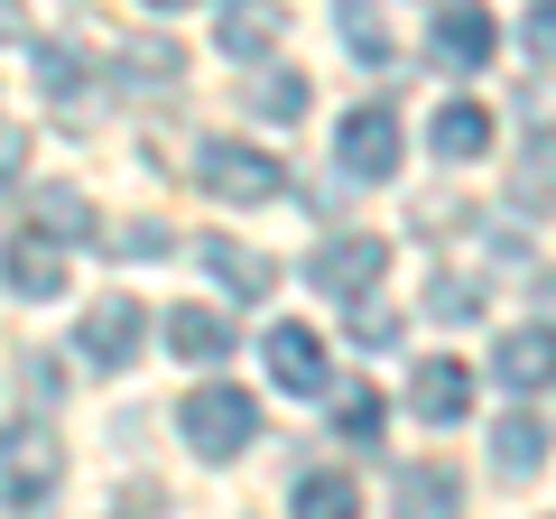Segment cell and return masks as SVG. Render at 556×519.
<instances>
[{"label": "cell", "instance_id": "1", "mask_svg": "<svg viewBox=\"0 0 556 519\" xmlns=\"http://www.w3.org/2000/svg\"><path fill=\"white\" fill-rule=\"evenodd\" d=\"M177 427H186V445L195 455H241V445L260 436V408H251V390H232V380H204V390H186V408H177Z\"/></svg>", "mask_w": 556, "mask_h": 519}, {"label": "cell", "instance_id": "2", "mask_svg": "<svg viewBox=\"0 0 556 519\" xmlns=\"http://www.w3.org/2000/svg\"><path fill=\"white\" fill-rule=\"evenodd\" d=\"M195 177L214 186L223 204H269L278 186H288V177H278V159H269V149H251V140H204L195 149Z\"/></svg>", "mask_w": 556, "mask_h": 519}, {"label": "cell", "instance_id": "3", "mask_svg": "<svg viewBox=\"0 0 556 519\" xmlns=\"http://www.w3.org/2000/svg\"><path fill=\"white\" fill-rule=\"evenodd\" d=\"M56 482H65V455H56V436H47V427L0 436V501H10V510H38Z\"/></svg>", "mask_w": 556, "mask_h": 519}, {"label": "cell", "instance_id": "4", "mask_svg": "<svg viewBox=\"0 0 556 519\" xmlns=\"http://www.w3.org/2000/svg\"><path fill=\"white\" fill-rule=\"evenodd\" d=\"M380 269H390V241H380V232H343V241L316 251V288H325V298H371Z\"/></svg>", "mask_w": 556, "mask_h": 519}, {"label": "cell", "instance_id": "5", "mask_svg": "<svg viewBox=\"0 0 556 519\" xmlns=\"http://www.w3.org/2000/svg\"><path fill=\"white\" fill-rule=\"evenodd\" d=\"M492 47H501V28H492V10H482V0H445V10H437V56L455 65V75H482V65H492Z\"/></svg>", "mask_w": 556, "mask_h": 519}, {"label": "cell", "instance_id": "6", "mask_svg": "<svg viewBox=\"0 0 556 519\" xmlns=\"http://www.w3.org/2000/svg\"><path fill=\"white\" fill-rule=\"evenodd\" d=\"M334 149H343V177H390L399 167V121L380 112V102H362V112L334 130Z\"/></svg>", "mask_w": 556, "mask_h": 519}, {"label": "cell", "instance_id": "7", "mask_svg": "<svg viewBox=\"0 0 556 519\" xmlns=\"http://www.w3.org/2000/svg\"><path fill=\"white\" fill-rule=\"evenodd\" d=\"M139 334H149V325H139V298H102L93 316H84V362H102V371H130V353H139Z\"/></svg>", "mask_w": 556, "mask_h": 519}, {"label": "cell", "instance_id": "8", "mask_svg": "<svg viewBox=\"0 0 556 519\" xmlns=\"http://www.w3.org/2000/svg\"><path fill=\"white\" fill-rule=\"evenodd\" d=\"M408 408L427 427H455L464 408H473V371H464L455 353H437V362H417V380H408Z\"/></svg>", "mask_w": 556, "mask_h": 519}, {"label": "cell", "instance_id": "9", "mask_svg": "<svg viewBox=\"0 0 556 519\" xmlns=\"http://www.w3.org/2000/svg\"><path fill=\"white\" fill-rule=\"evenodd\" d=\"M492 380H501V390H547V380H556V325H519V334H501Z\"/></svg>", "mask_w": 556, "mask_h": 519}, {"label": "cell", "instance_id": "10", "mask_svg": "<svg viewBox=\"0 0 556 519\" xmlns=\"http://www.w3.org/2000/svg\"><path fill=\"white\" fill-rule=\"evenodd\" d=\"M269 380L278 390H325V334L316 325H269Z\"/></svg>", "mask_w": 556, "mask_h": 519}, {"label": "cell", "instance_id": "11", "mask_svg": "<svg viewBox=\"0 0 556 519\" xmlns=\"http://www.w3.org/2000/svg\"><path fill=\"white\" fill-rule=\"evenodd\" d=\"M0 269H10V288H20V298H65V251H56L47 232H20Z\"/></svg>", "mask_w": 556, "mask_h": 519}, {"label": "cell", "instance_id": "12", "mask_svg": "<svg viewBox=\"0 0 556 519\" xmlns=\"http://www.w3.org/2000/svg\"><path fill=\"white\" fill-rule=\"evenodd\" d=\"M195 260H204V269H214V279L223 288H232V298H269V288H278V269H269V260H260V251H241V241H195Z\"/></svg>", "mask_w": 556, "mask_h": 519}, {"label": "cell", "instance_id": "13", "mask_svg": "<svg viewBox=\"0 0 556 519\" xmlns=\"http://www.w3.org/2000/svg\"><path fill=\"white\" fill-rule=\"evenodd\" d=\"M464 510V482L445 473V464H417V473H399V519H455Z\"/></svg>", "mask_w": 556, "mask_h": 519}, {"label": "cell", "instance_id": "14", "mask_svg": "<svg viewBox=\"0 0 556 519\" xmlns=\"http://www.w3.org/2000/svg\"><path fill=\"white\" fill-rule=\"evenodd\" d=\"M278 28H288V10H278V0H223V47H232V56L278 47Z\"/></svg>", "mask_w": 556, "mask_h": 519}, {"label": "cell", "instance_id": "15", "mask_svg": "<svg viewBox=\"0 0 556 519\" xmlns=\"http://www.w3.org/2000/svg\"><path fill=\"white\" fill-rule=\"evenodd\" d=\"M306 102H316V84H306L298 65H269V75H251V112L278 121V130H288V121H306Z\"/></svg>", "mask_w": 556, "mask_h": 519}, {"label": "cell", "instance_id": "16", "mask_svg": "<svg viewBox=\"0 0 556 519\" xmlns=\"http://www.w3.org/2000/svg\"><path fill=\"white\" fill-rule=\"evenodd\" d=\"M492 464H501V482H529L538 464H547V427L538 418H501L492 427Z\"/></svg>", "mask_w": 556, "mask_h": 519}, {"label": "cell", "instance_id": "17", "mask_svg": "<svg viewBox=\"0 0 556 519\" xmlns=\"http://www.w3.org/2000/svg\"><path fill=\"white\" fill-rule=\"evenodd\" d=\"M510 195H519V214H556V130L519 149V167H510Z\"/></svg>", "mask_w": 556, "mask_h": 519}, {"label": "cell", "instance_id": "18", "mask_svg": "<svg viewBox=\"0 0 556 519\" xmlns=\"http://www.w3.org/2000/svg\"><path fill=\"white\" fill-rule=\"evenodd\" d=\"M427 140H437V159H482V149H492V112H482V102H445Z\"/></svg>", "mask_w": 556, "mask_h": 519}, {"label": "cell", "instance_id": "19", "mask_svg": "<svg viewBox=\"0 0 556 519\" xmlns=\"http://www.w3.org/2000/svg\"><path fill=\"white\" fill-rule=\"evenodd\" d=\"M334 28L362 65H390V20H380V0H334Z\"/></svg>", "mask_w": 556, "mask_h": 519}, {"label": "cell", "instance_id": "20", "mask_svg": "<svg viewBox=\"0 0 556 519\" xmlns=\"http://www.w3.org/2000/svg\"><path fill=\"white\" fill-rule=\"evenodd\" d=\"M167 343H177V362H223L232 353L223 316H204V306H177V316H167Z\"/></svg>", "mask_w": 556, "mask_h": 519}, {"label": "cell", "instance_id": "21", "mask_svg": "<svg viewBox=\"0 0 556 519\" xmlns=\"http://www.w3.org/2000/svg\"><path fill=\"white\" fill-rule=\"evenodd\" d=\"M28 214H38L47 241H84V232H93V204H84L75 186H38V204H28Z\"/></svg>", "mask_w": 556, "mask_h": 519}, {"label": "cell", "instance_id": "22", "mask_svg": "<svg viewBox=\"0 0 556 519\" xmlns=\"http://www.w3.org/2000/svg\"><path fill=\"white\" fill-rule=\"evenodd\" d=\"M298 519H362L353 473H306V482H298Z\"/></svg>", "mask_w": 556, "mask_h": 519}, {"label": "cell", "instance_id": "23", "mask_svg": "<svg viewBox=\"0 0 556 519\" xmlns=\"http://www.w3.org/2000/svg\"><path fill=\"white\" fill-rule=\"evenodd\" d=\"M38 84L56 102H84V56H75V47H38Z\"/></svg>", "mask_w": 556, "mask_h": 519}, {"label": "cell", "instance_id": "24", "mask_svg": "<svg viewBox=\"0 0 556 519\" xmlns=\"http://www.w3.org/2000/svg\"><path fill=\"white\" fill-rule=\"evenodd\" d=\"M334 427H343V436H353V445H371V436H380V400H371V390H343Z\"/></svg>", "mask_w": 556, "mask_h": 519}, {"label": "cell", "instance_id": "25", "mask_svg": "<svg viewBox=\"0 0 556 519\" xmlns=\"http://www.w3.org/2000/svg\"><path fill=\"white\" fill-rule=\"evenodd\" d=\"M353 343H399V306H353Z\"/></svg>", "mask_w": 556, "mask_h": 519}, {"label": "cell", "instance_id": "26", "mask_svg": "<svg viewBox=\"0 0 556 519\" xmlns=\"http://www.w3.org/2000/svg\"><path fill=\"white\" fill-rule=\"evenodd\" d=\"M102 241H112V251H130V260H159V251H167L159 223H121V232H102Z\"/></svg>", "mask_w": 556, "mask_h": 519}, {"label": "cell", "instance_id": "27", "mask_svg": "<svg viewBox=\"0 0 556 519\" xmlns=\"http://www.w3.org/2000/svg\"><path fill=\"white\" fill-rule=\"evenodd\" d=\"M529 47H538V56H556V0H538V10H529Z\"/></svg>", "mask_w": 556, "mask_h": 519}, {"label": "cell", "instance_id": "28", "mask_svg": "<svg viewBox=\"0 0 556 519\" xmlns=\"http://www.w3.org/2000/svg\"><path fill=\"white\" fill-rule=\"evenodd\" d=\"M10 38H28V20H20V0H0V47Z\"/></svg>", "mask_w": 556, "mask_h": 519}, {"label": "cell", "instance_id": "29", "mask_svg": "<svg viewBox=\"0 0 556 519\" xmlns=\"http://www.w3.org/2000/svg\"><path fill=\"white\" fill-rule=\"evenodd\" d=\"M149 10H195V0H149Z\"/></svg>", "mask_w": 556, "mask_h": 519}]
</instances>
